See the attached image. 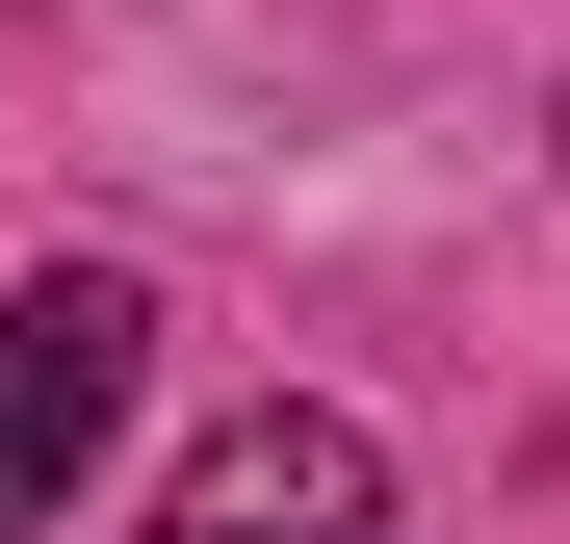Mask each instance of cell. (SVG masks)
Segmentation results:
<instances>
[{
  "mask_svg": "<svg viewBox=\"0 0 570 544\" xmlns=\"http://www.w3.org/2000/svg\"><path fill=\"white\" fill-rule=\"evenodd\" d=\"M156 544H390V441H363V415H312V389H259L208 467L156 493Z\"/></svg>",
  "mask_w": 570,
  "mask_h": 544,
  "instance_id": "obj_2",
  "label": "cell"
},
{
  "mask_svg": "<svg viewBox=\"0 0 570 544\" xmlns=\"http://www.w3.org/2000/svg\"><path fill=\"white\" fill-rule=\"evenodd\" d=\"M130 363H156L130 259L0 286V544H52V518H78V467H105V415H130Z\"/></svg>",
  "mask_w": 570,
  "mask_h": 544,
  "instance_id": "obj_1",
  "label": "cell"
}]
</instances>
